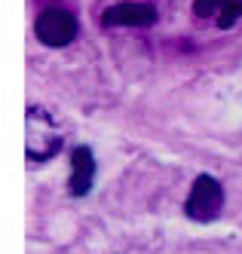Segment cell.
<instances>
[{"label":"cell","instance_id":"6da1fadb","mask_svg":"<svg viewBox=\"0 0 242 254\" xmlns=\"http://www.w3.org/2000/svg\"><path fill=\"white\" fill-rule=\"evenodd\" d=\"M62 150V135L59 126L43 107H28V159L31 162H46Z\"/></svg>","mask_w":242,"mask_h":254},{"label":"cell","instance_id":"7a4b0ae2","mask_svg":"<svg viewBox=\"0 0 242 254\" xmlns=\"http://www.w3.org/2000/svg\"><path fill=\"white\" fill-rule=\"evenodd\" d=\"M224 208V187L212 175H199L190 187V196L184 202V211L193 221H215Z\"/></svg>","mask_w":242,"mask_h":254},{"label":"cell","instance_id":"3957f363","mask_svg":"<svg viewBox=\"0 0 242 254\" xmlns=\"http://www.w3.org/2000/svg\"><path fill=\"white\" fill-rule=\"evenodd\" d=\"M34 31H37V40L46 46H68L77 37V19H74L71 9L52 6V9H43L37 15Z\"/></svg>","mask_w":242,"mask_h":254},{"label":"cell","instance_id":"277c9868","mask_svg":"<svg viewBox=\"0 0 242 254\" xmlns=\"http://www.w3.org/2000/svg\"><path fill=\"white\" fill-rule=\"evenodd\" d=\"M154 22H157V9L151 3H132V0L107 6L104 15H101V25L104 28H120V25L147 28V25H154Z\"/></svg>","mask_w":242,"mask_h":254},{"label":"cell","instance_id":"5b68a950","mask_svg":"<svg viewBox=\"0 0 242 254\" xmlns=\"http://www.w3.org/2000/svg\"><path fill=\"white\" fill-rule=\"evenodd\" d=\"M92 175H95V159H92L89 147H74L71 153V181L68 187L74 196H83L92 187Z\"/></svg>","mask_w":242,"mask_h":254},{"label":"cell","instance_id":"8992f818","mask_svg":"<svg viewBox=\"0 0 242 254\" xmlns=\"http://www.w3.org/2000/svg\"><path fill=\"white\" fill-rule=\"evenodd\" d=\"M239 19H242V0H230V3L221 9V15H218V28H230Z\"/></svg>","mask_w":242,"mask_h":254},{"label":"cell","instance_id":"52a82bcc","mask_svg":"<svg viewBox=\"0 0 242 254\" xmlns=\"http://www.w3.org/2000/svg\"><path fill=\"white\" fill-rule=\"evenodd\" d=\"M230 3V0H193V12L199 15V19H206V15H221V9H224Z\"/></svg>","mask_w":242,"mask_h":254}]
</instances>
